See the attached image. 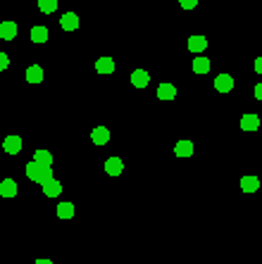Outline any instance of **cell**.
I'll use <instances>...</instances> for the list:
<instances>
[{
    "mask_svg": "<svg viewBox=\"0 0 262 264\" xmlns=\"http://www.w3.org/2000/svg\"><path fill=\"white\" fill-rule=\"evenodd\" d=\"M27 81H29V84H41V81H43V69H41V64H31L29 69H27Z\"/></svg>",
    "mask_w": 262,
    "mask_h": 264,
    "instance_id": "obj_18",
    "label": "cell"
},
{
    "mask_svg": "<svg viewBox=\"0 0 262 264\" xmlns=\"http://www.w3.org/2000/svg\"><path fill=\"white\" fill-rule=\"evenodd\" d=\"M91 141H93L95 146H105V143L110 141V131H108V126H95V129L91 131Z\"/></svg>",
    "mask_w": 262,
    "mask_h": 264,
    "instance_id": "obj_7",
    "label": "cell"
},
{
    "mask_svg": "<svg viewBox=\"0 0 262 264\" xmlns=\"http://www.w3.org/2000/svg\"><path fill=\"white\" fill-rule=\"evenodd\" d=\"M33 162L41 164V167H53V155H50V150H36V152H33Z\"/></svg>",
    "mask_w": 262,
    "mask_h": 264,
    "instance_id": "obj_15",
    "label": "cell"
},
{
    "mask_svg": "<svg viewBox=\"0 0 262 264\" xmlns=\"http://www.w3.org/2000/svg\"><path fill=\"white\" fill-rule=\"evenodd\" d=\"M174 155L176 157H191L193 155V143L191 141H179L174 146Z\"/></svg>",
    "mask_w": 262,
    "mask_h": 264,
    "instance_id": "obj_17",
    "label": "cell"
},
{
    "mask_svg": "<svg viewBox=\"0 0 262 264\" xmlns=\"http://www.w3.org/2000/svg\"><path fill=\"white\" fill-rule=\"evenodd\" d=\"M231 88H233L231 74H217L215 76V90L217 93H231Z\"/></svg>",
    "mask_w": 262,
    "mask_h": 264,
    "instance_id": "obj_2",
    "label": "cell"
},
{
    "mask_svg": "<svg viewBox=\"0 0 262 264\" xmlns=\"http://www.w3.org/2000/svg\"><path fill=\"white\" fill-rule=\"evenodd\" d=\"M255 72H258V74H262V58L255 59Z\"/></svg>",
    "mask_w": 262,
    "mask_h": 264,
    "instance_id": "obj_25",
    "label": "cell"
},
{
    "mask_svg": "<svg viewBox=\"0 0 262 264\" xmlns=\"http://www.w3.org/2000/svg\"><path fill=\"white\" fill-rule=\"evenodd\" d=\"M157 98H160V100H174L176 98L174 84H160V86H157Z\"/></svg>",
    "mask_w": 262,
    "mask_h": 264,
    "instance_id": "obj_16",
    "label": "cell"
},
{
    "mask_svg": "<svg viewBox=\"0 0 262 264\" xmlns=\"http://www.w3.org/2000/svg\"><path fill=\"white\" fill-rule=\"evenodd\" d=\"M33 264H53V262H50V260H36Z\"/></svg>",
    "mask_w": 262,
    "mask_h": 264,
    "instance_id": "obj_27",
    "label": "cell"
},
{
    "mask_svg": "<svg viewBox=\"0 0 262 264\" xmlns=\"http://www.w3.org/2000/svg\"><path fill=\"white\" fill-rule=\"evenodd\" d=\"M2 147H5L7 155H17V152H22V138L15 136V133H10V136L2 141Z\"/></svg>",
    "mask_w": 262,
    "mask_h": 264,
    "instance_id": "obj_4",
    "label": "cell"
},
{
    "mask_svg": "<svg viewBox=\"0 0 262 264\" xmlns=\"http://www.w3.org/2000/svg\"><path fill=\"white\" fill-rule=\"evenodd\" d=\"M43 193H46V198H58L60 193H62V186H60V181H55V178H50V181H46L43 186Z\"/></svg>",
    "mask_w": 262,
    "mask_h": 264,
    "instance_id": "obj_13",
    "label": "cell"
},
{
    "mask_svg": "<svg viewBox=\"0 0 262 264\" xmlns=\"http://www.w3.org/2000/svg\"><path fill=\"white\" fill-rule=\"evenodd\" d=\"M210 59L205 58V55H198V58H193V72L196 74H207L210 72Z\"/></svg>",
    "mask_w": 262,
    "mask_h": 264,
    "instance_id": "obj_19",
    "label": "cell"
},
{
    "mask_svg": "<svg viewBox=\"0 0 262 264\" xmlns=\"http://www.w3.org/2000/svg\"><path fill=\"white\" fill-rule=\"evenodd\" d=\"M17 36V22H2L0 24V38L2 41H15Z\"/></svg>",
    "mask_w": 262,
    "mask_h": 264,
    "instance_id": "obj_11",
    "label": "cell"
},
{
    "mask_svg": "<svg viewBox=\"0 0 262 264\" xmlns=\"http://www.w3.org/2000/svg\"><path fill=\"white\" fill-rule=\"evenodd\" d=\"M58 217L60 219H72V217H74V205H72V203H60Z\"/></svg>",
    "mask_w": 262,
    "mask_h": 264,
    "instance_id": "obj_21",
    "label": "cell"
},
{
    "mask_svg": "<svg viewBox=\"0 0 262 264\" xmlns=\"http://www.w3.org/2000/svg\"><path fill=\"white\" fill-rule=\"evenodd\" d=\"M95 72L98 74H112L115 72V59L110 55H103V58L95 59Z\"/></svg>",
    "mask_w": 262,
    "mask_h": 264,
    "instance_id": "obj_5",
    "label": "cell"
},
{
    "mask_svg": "<svg viewBox=\"0 0 262 264\" xmlns=\"http://www.w3.org/2000/svg\"><path fill=\"white\" fill-rule=\"evenodd\" d=\"M10 67V58H7V53H0V72H5Z\"/></svg>",
    "mask_w": 262,
    "mask_h": 264,
    "instance_id": "obj_23",
    "label": "cell"
},
{
    "mask_svg": "<svg viewBox=\"0 0 262 264\" xmlns=\"http://www.w3.org/2000/svg\"><path fill=\"white\" fill-rule=\"evenodd\" d=\"M241 129H243V131H258V129H260V117H258L255 112H246V115L241 117Z\"/></svg>",
    "mask_w": 262,
    "mask_h": 264,
    "instance_id": "obj_3",
    "label": "cell"
},
{
    "mask_svg": "<svg viewBox=\"0 0 262 264\" xmlns=\"http://www.w3.org/2000/svg\"><path fill=\"white\" fill-rule=\"evenodd\" d=\"M24 169H27V176H29L31 181H33V183H41V186L53 178V169H50V167H41V164H36L33 160H31Z\"/></svg>",
    "mask_w": 262,
    "mask_h": 264,
    "instance_id": "obj_1",
    "label": "cell"
},
{
    "mask_svg": "<svg viewBox=\"0 0 262 264\" xmlns=\"http://www.w3.org/2000/svg\"><path fill=\"white\" fill-rule=\"evenodd\" d=\"M255 98H258V100H262V84H258V86H255Z\"/></svg>",
    "mask_w": 262,
    "mask_h": 264,
    "instance_id": "obj_26",
    "label": "cell"
},
{
    "mask_svg": "<svg viewBox=\"0 0 262 264\" xmlns=\"http://www.w3.org/2000/svg\"><path fill=\"white\" fill-rule=\"evenodd\" d=\"M27 2H31V0H27Z\"/></svg>",
    "mask_w": 262,
    "mask_h": 264,
    "instance_id": "obj_28",
    "label": "cell"
},
{
    "mask_svg": "<svg viewBox=\"0 0 262 264\" xmlns=\"http://www.w3.org/2000/svg\"><path fill=\"white\" fill-rule=\"evenodd\" d=\"M31 41L33 43H46L48 41V29L46 27H33L31 29Z\"/></svg>",
    "mask_w": 262,
    "mask_h": 264,
    "instance_id": "obj_20",
    "label": "cell"
},
{
    "mask_svg": "<svg viewBox=\"0 0 262 264\" xmlns=\"http://www.w3.org/2000/svg\"><path fill=\"white\" fill-rule=\"evenodd\" d=\"M105 172L110 176H119L124 172V162H122L119 157H110V160L105 162Z\"/></svg>",
    "mask_w": 262,
    "mask_h": 264,
    "instance_id": "obj_14",
    "label": "cell"
},
{
    "mask_svg": "<svg viewBox=\"0 0 262 264\" xmlns=\"http://www.w3.org/2000/svg\"><path fill=\"white\" fill-rule=\"evenodd\" d=\"M0 195L2 198H15L17 195V181L15 178H2L0 181Z\"/></svg>",
    "mask_w": 262,
    "mask_h": 264,
    "instance_id": "obj_8",
    "label": "cell"
},
{
    "mask_svg": "<svg viewBox=\"0 0 262 264\" xmlns=\"http://www.w3.org/2000/svg\"><path fill=\"white\" fill-rule=\"evenodd\" d=\"M60 27H62L64 31L79 29V15H74V12H64V15L60 17Z\"/></svg>",
    "mask_w": 262,
    "mask_h": 264,
    "instance_id": "obj_6",
    "label": "cell"
},
{
    "mask_svg": "<svg viewBox=\"0 0 262 264\" xmlns=\"http://www.w3.org/2000/svg\"><path fill=\"white\" fill-rule=\"evenodd\" d=\"M260 188V178L258 176H243L241 178V191L243 193H255Z\"/></svg>",
    "mask_w": 262,
    "mask_h": 264,
    "instance_id": "obj_12",
    "label": "cell"
},
{
    "mask_svg": "<svg viewBox=\"0 0 262 264\" xmlns=\"http://www.w3.org/2000/svg\"><path fill=\"white\" fill-rule=\"evenodd\" d=\"M205 48H207V38H205V36H191V38H188V50H191L193 55L203 53Z\"/></svg>",
    "mask_w": 262,
    "mask_h": 264,
    "instance_id": "obj_10",
    "label": "cell"
},
{
    "mask_svg": "<svg viewBox=\"0 0 262 264\" xmlns=\"http://www.w3.org/2000/svg\"><path fill=\"white\" fill-rule=\"evenodd\" d=\"M179 5H181L184 10H193V7L198 5V0H179Z\"/></svg>",
    "mask_w": 262,
    "mask_h": 264,
    "instance_id": "obj_24",
    "label": "cell"
},
{
    "mask_svg": "<svg viewBox=\"0 0 262 264\" xmlns=\"http://www.w3.org/2000/svg\"><path fill=\"white\" fill-rule=\"evenodd\" d=\"M38 10L43 15H53L58 10V0H38Z\"/></svg>",
    "mask_w": 262,
    "mask_h": 264,
    "instance_id": "obj_22",
    "label": "cell"
},
{
    "mask_svg": "<svg viewBox=\"0 0 262 264\" xmlns=\"http://www.w3.org/2000/svg\"><path fill=\"white\" fill-rule=\"evenodd\" d=\"M131 84L136 88H146L150 84V74H148L146 69H134L131 72Z\"/></svg>",
    "mask_w": 262,
    "mask_h": 264,
    "instance_id": "obj_9",
    "label": "cell"
}]
</instances>
